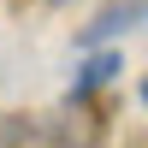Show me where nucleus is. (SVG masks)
<instances>
[{"label": "nucleus", "mask_w": 148, "mask_h": 148, "mask_svg": "<svg viewBox=\"0 0 148 148\" xmlns=\"http://www.w3.org/2000/svg\"><path fill=\"white\" fill-rule=\"evenodd\" d=\"M142 24H148V0H113V6H107L101 18L83 30V47H95V42H113V36L142 30Z\"/></svg>", "instance_id": "f257e3e1"}, {"label": "nucleus", "mask_w": 148, "mask_h": 148, "mask_svg": "<svg viewBox=\"0 0 148 148\" xmlns=\"http://www.w3.org/2000/svg\"><path fill=\"white\" fill-rule=\"evenodd\" d=\"M119 71H125V65H119V53H95L89 65H83V77L71 83V101H89V95H95V89H107Z\"/></svg>", "instance_id": "f03ea898"}, {"label": "nucleus", "mask_w": 148, "mask_h": 148, "mask_svg": "<svg viewBox=\"0 0 148 148\" xmlns=\"http://www.w3.org/2000/svg\"><path fill=\"white\" fill-rule=\"evenodd\" d=\"M142 101H148V83H142Z\"/></svg>", "instance_id": "7ed1b4c3"}]
</instances>
